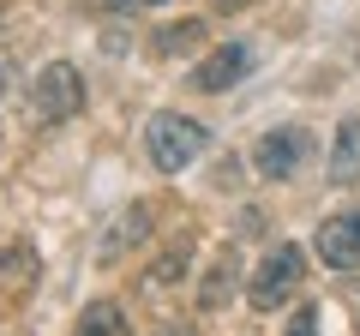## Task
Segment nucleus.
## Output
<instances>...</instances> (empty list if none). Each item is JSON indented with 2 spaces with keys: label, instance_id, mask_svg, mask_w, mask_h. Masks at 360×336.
<instances>
[{
  "label": "nucleus",
  "instance_id": "6",
  "mask_svg": "<svg viewBox=\"0 0 360 336\" xmlns=\"http://www.w3.org/2000/svg\"><path fill=\"white\" fill-rule=\"evenodd\" d=\"M319 259L330 271H360V210H342L319 228Z\"/></svg>",
  "mask_w": 360,
  "mask_h": 336
},
{
  "label": "nucleus",
  "instance_id": "16",
  "mask_svg": "<svg viewBox=\"0 0 360 336\" xmlns=\"http://www.w3.org/2000/svg\"><path fill=\"white\" fill-rule=\"evenodd\" d=\"M217 13H240V6H252V0H210Z\"/></svg>",
  "mask_w": 360,
  "mask_h": 336
},
{
  "label": "nucleus",
  "instance_id": "2",
  "mask_svg": "<svg viewBox=\"0 0 360 336\" xmlns=\"http://www.w3.org/2000/svg\"><path fill=\"white\" fill-rule=\"evenodd\" d=\"M205 144H210L205 127H198L193 115H174V108L150 115V127H144V150H150V162L162 168V174H180L193 156H205Z\"/></svg>",
  "mask_w": 360,
  "mask_h": 336
},
{
  "label": "nucleus",
  "instance_id": "1",
  "mask_svg": "<svg viewBox=\"0 0 360 336\" xmlns=\"http://www.w3.org/2000/svg\"><path fill=\"white\" fill-rule=\"evenodd\" d=\"M300 276H307V246L283 240L270 246V259L252 271V283H246V300H252V312H283L288 300H295Z\"/></svg>",
  "mask_w": 360,
  "mask_h": 336
},
{
  "label": "nucleus",
  "instance_id": "14",
  "mask_svg": "<svg viewBox=\"0 0 360 336\" xmlns=\"http://www.w3.org/2000/svg\"><path fill=\"white\" fill-rule=\"evenodd\" d=\"M288 336H319V306H300L288 318Z\"/></svg>",
  "mask_w": 360,
  "mask_h": 336
},
{
  "label": "nucleus",
  "instance_id": "12",
  "mask_svg": "<svg viewBox=\"0 0 360 336\" xmlns=\"http://www.w3.org/2000/svg\"><path fill=\"white\" fill-rule=\"evenodd\" d=\"M198 42H205V25H198V18H180V25H168V37L156 42V49H162V54H180V49H198Z\"/></svg>",
  "mask_w": 360,
  "mask_h": 336
},
{
  "label": "nucleus",
  "instance_id": "5",
  "mask_svg": "<svg viewBox=\"0 0 360 336\" xmlns=\"http://www.w3.org/2000/svg\"><path fill=\"white\" fill-rule=\"evenodd\" d=\"M246 72H252V49H246V42H222V49H210L205 60L193 66V84L205 96H217V91H234Z\"/></svg>",
  "mask_w": 360,
  "mask_h": 336
},
{
  "label": "nucleus",
  "instance_id": "17",
  "mask_svg": "<svg viewBox=\"0 0 360 336\" xmlns=\"http://www.w3.org/2000/svg\"><path fill=\"white\" fill-rule=\"evenodd\" d=\"M156 336H193V324H168V330H156Z\"/></svg>",
  "mask_w": 360,
  "mask_h": 336
},
{
  "label": "nucleus",
  "instance_id": "15",
  "mask_svg": "<svg viewBox=\"0 0 360 336\" xmlns=\"http://www.w3.org/2000/svg\"><path fill=\"white\" fill-rule=\"evenodd\" d=\"M115 13H139V6H162V0H108Z\"/></svg>",
  "mask_w": 360,
  "mask_h": 336
},
{
  "label": "nucleus",
  "instance_id": "7",
  "mask_svg": "<svg viewBox=\"0 0 360 336\" xmlns=\"http://www.w3.org/2000/svg\"><path fill=\"white\" fill-rule=\"evenodd\" d=\"M330 181H336V186H354V181H360V120H342V127H336Z\"/></svg>",
  "mask_w": 360,
  "mask_h": 336
},
{
  "label": "nucleus",
  "instance_id": "13",
  "mask_svg": "<svg viewBox=\"0 0 360 336\" xmlns=\"http://www.w3.org/2000/svg\"><path fill=\"white\" fill-rule=\"evenodd\" d=\"M186 252H193L186 240H180V246H168L162 259L150 264V288H168V283H180V264H186Z\"/></svg>",
  "mask_w": 360,
  "mask_h": 336
},
{
  "label": "nucleus",
  "instance_id": "10",
  "mask_svg": "<svg viewBox=\"0 0 360 336\" xmlns=\"http://www.w3.org/2000/svg\"><path fill=\"white\" fill-rule=\"evenodd\" d=\"M229 295H234V246H222L210 276H205V288H198V306L217 312V306H229Z\"/></svg>",
  "mask_w": 360,
  "mask_h": 336
},
{
  "label": "nucleus",
  "instance_id": "11",
  "mask_svg": "<svg viewBox=\"0 0 360 336\" xmlns=\"http://www.w3.org/2000/svg\"><path fill=\"white\" fill-rule=\"evenodd\" d=\"M0 276H6L13 288H30V283H37V252H30L25 240L6 246V252H0Z\"/></svg>",
  "mask_w": 360,
  "mask_h": 336
},
{
  "label": "nucleus",
  "instance_id": "8",
  "mask_svg": "<svg viewBox=\"0 0 360 336\" xmlns=\"http://www.w3.org/2000/svg\"><path fill=\"white\" fill-rule=\"evenodd\" d=\"M144 234H150V205H132L127 217H120V228H108V240L96 246V259H103V264L120 259V252H127V246H139Z\"/></svg>",
  "mask_w": 360,
  "mask_h": 336
},
{
  "label": "nucleus",
  "instance_id": "9",
  "mask_svg": "<svg viewBox=\"0 0 360 336\" xmlns=\"http://www.w3.org/2000/svg\"><path fill=\"white\" fill-rule=\"evenodd\" d=\"M72 336H132V324H127V312H120L115 300H90V306L78 312Z\"/></svg>",
  "mask_w": 360,
  "mask_h": 336
},
{
  "label": "nucleus",
  "instance_id": "4",
  "mask_svg": "<svg viewBox=\"0 0 360 336\" xmlns=\"http://www.w3.org/2000/svg\"><path fill=\"white\" fill-rule=\"evenodd\" d=\"M307 156H312V132L307 127H270L264 138L252 144V168L264 181H295Z\"/></svg>",
  "mask_w": 360,
  "mask_h": 336
},
{
  "label": "nucleus",
  "instance_id": "3",
  "mask_svg": "<svg viewBox=\"0 0 360 336\" xmlns=\"http://www.w3.org/2000/svg\"><path fill=\"white\" fill-rule=\"evenodd\" d=\"M30 103H37V120H49V127L84 115V78H78V66H66V60L42 66L37 84H30Z\"/></svg>",
  "mask_w": 360,
  "mask_h": 336
}]
</instances>
